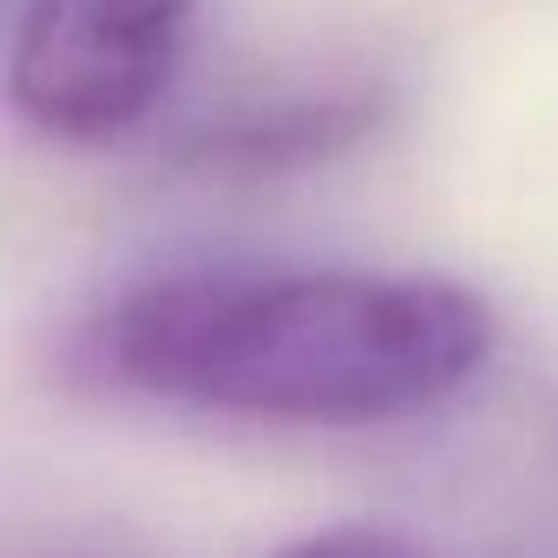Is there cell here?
<instances>
[{
    "mask_svg": "<svg viewBox=\"0 0 558 558\" xmlns=\"http://www.w3.org/2000/svg\"><path fill=\"white\" fill-rule=\"evenodd\" d=\"M204 0H21L8 40V106L27 132L99 151L151 125Z\"/></svg>",
    "mask_w": 558,
    "mask_h": 558,
    "instance_id": "2",
    "label": "cell"
},
{
    "mask_svg": "<svg viewBox=\"0 0 558 558\" xmlns=\"http://www.w3.org/2000/svg\"><path fill=\"white\" fill-rule=\"evenodd\" d=\"M269 558H427V551L408 532H388V525H329V532L290 538Z\"/></svg>",
    "mask_w": 558,
    "mask_h": 558,
    "instance_id": "4",
    "label": "cell"
},
{
    "mask_svg": "<svg viewBox=\"0 0 558 558\" xmlns=\"http://www.w3.org/2000/svg\"><path fill=\"white\" fill-rule=\"evenodd\" d=\"M493 349V303L421 269H178L125 290L86 336L112 388L276 427L427 414Z\"/></svg>",
    "mask_w": 558,
    "mask_h": 558,
    "instance_id": "1",
    "label": "cell"
},
{
    "mask_svg": "<svg viewBox=\"0 0 558 558\" xmlns=\"http://www.w3.org/2000/svg\"><path fill=\"white\" fill-rule=\"evenodd\" d=\"M60 558H99V551H60Z\"/></svg>",
    "mask_w": 558,
    "mask_h": 558,
    "instance_id": "5",
    "label": "cell"
},
{
    "mask_svg": "<svg viewBox=\"0 0 558 558\" xmlns=\"http://www.w3.org/2000/svg\"><path fill=\"white\" fill-rule=\"evenodd\" d=\"M388 119H395V93L381 80L256 93V99H230L223 112L184 125L171 145V165L191 178H230V184L303 178L381 138Z\"/></svg>",
    "mask_w": 558,
    "mask_h": 558,
    "instance_id": "3",
    "label": "cell"
}]
</instances>
